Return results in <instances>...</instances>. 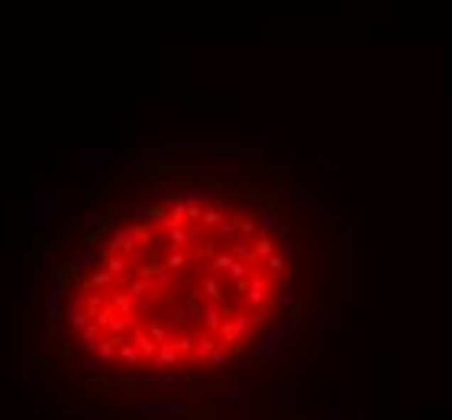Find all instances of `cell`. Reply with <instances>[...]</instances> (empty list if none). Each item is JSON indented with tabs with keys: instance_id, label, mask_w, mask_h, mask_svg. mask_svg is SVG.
<instances>
[{
	"instance_id": "1",
	"label": "cell",
	"mask_w": 452,
	"mask_h": 420,
	"mask_svg": "<svg viewBox=\"0 0 452 420\" xmlns=\"http://www.w3.org/2000/svg\"><path fill=\"white\" fill-rule=\"evenodd\" d=\"M291 285L284 239L259 207L188 191L117 220L58 304V352L110 378L217 369L252 352Z\"/></svg>"
}]
</instances>
